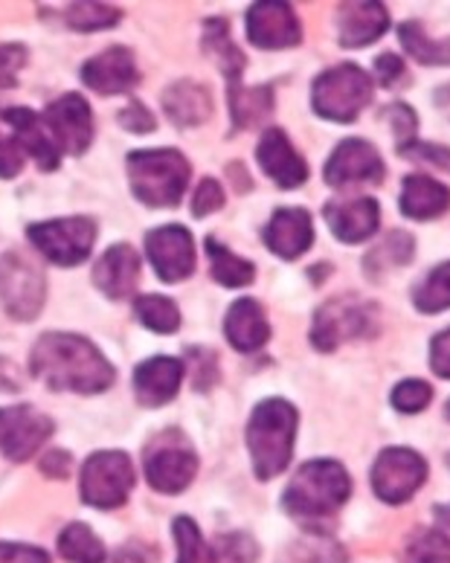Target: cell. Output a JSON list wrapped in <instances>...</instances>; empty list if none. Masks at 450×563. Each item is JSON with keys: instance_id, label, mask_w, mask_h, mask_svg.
<instances>
[{"instance_id": "1", "label": "cell", "mask_w": 450, "mask_h": 563, "mask_svg": "<svg viewBox=\"0 0 450 563\" xmlns=\"http://www.w3.org/2000/svg\"><path fill=\"white\" fill-rule=\"evenodd\" d=\"M33 375L58 393H102L117 372L90 340L79 334H44L33 349Z\"/></svg>"}, {"instance_id": "2", "label": "cell", "mask_w": 450, "mask_h": 563, "mask_svg": "<svg viewBox=\"0 0 450 563\" xmlns=\"http://www.w3.org/2000/svg\"><path fill=\"white\" fill-rule=\"evenodd\" d=\"M349 497H352V479L347 467L334 459H314L294 474L285 488L282 506L297 520L320 523L326 517L338 515Z\"/></svg>"}, {"instance_id": "3", "label": "cell", "mask_w": 450, "mask_h": 563, "mask_svg": "<svg viewBox=\"0 0 450 563\" xmlns=\"http://www.w3.org/2000/svg\"><path fill=\"white\" fill-rule=\"evenodd\" d=\"M297 435V410L282 398H267L253 410L248 424V448L253 456V474L274 479L288 467Z\"/></svg>"}, {"instance_id": "4", "label": "cell", "mask_w": 450, "mask_h": 563, "mask_svg": "<svg viewBox=\"0 0 450 563\" xmlns=\"http://www.w3.org/2000/svg\"><path fill=\"white\" fill-rule=\"evenodd\" d=\"M131 189L149 207H175L189 184V161L175 148L129 154Z\"/></svg>"}, {"instance_id": "5", "label": "cell", "mask_w": 450, "mask_h": 563, "mask_svg": "<svg viewBox=\"0 0 450 563\" xmlns=\"http://www.w3.org/2000/svg\"><path fill=\"white\" fill-rule=\"evenodd\" d=\"M372 76L358 65H338L326 70L314 81L311 102L314 111L329 122H354L372 102Z\"/></svg>"}, {"instance_id": "6", "label": "cell", "mask_w": 450, "mask_h": 563, "mask_svg": "<svg viewBox=\"0 0 450 563\" xmlns=\"http://www.w3.org/2000/svg\"><path fill=\"white\" fill-rule=\"evenodd\" d=\"M378 329V311L358 297H338L317 311L311 325V343L320 352H334L340 343L370 338Z\"/></svg>"}, {"instance_id": "7", "label": "cell", "mask_w": 450, "mask_h": 563, "mask_svg": "<svg viewBox=\"0 0 450 563\" xmlns=\"http://www.w3.org/2000/svg\"><path fill=\"white\" fill-rule=\"evenodd\" d=\"M145 479L154 492L161 494H180L193 485L198 474V459L193 448L177 430H166L145 448Z\"/></svg>"}, {"instance_id": "8", "label": "cell", "mask_w": 450, "mask_h": 563, "mask_svg": "<svg viewBox=\"0 0 450 563\" xmlns=\"http://www.w3.org/2000/svg\"><path fill=\"white\" fill-rule=\"evenodd\" d=\"M47 299V279L41 267L21 253L0 256V302L12 320H35Z\"/></svg>"}, {"instance_id": "9", "label": "cell", "mask_w": 450, "mask_h": 563, "mask_svg": "<svg viewBox=\"0 0 450 563\" xmlns=\"http://www.w3.org/2000/svg\"><path fill=\"white\" fill-rule=\"evenodd\" d=\"M134 479V465L122 451L94 453L81 471V499L94 508H117L129 499Z\"/></svg>"}, {"instance_id": "10", "label": "cell", "mask_w": 450, "mask_h": 563, "mask_svg": "<svg viewBox=\"0 0 450 563\" xmlns=\"http://www.w3.org/2000/svg\"><path fill=\"white\" fill-rule=\"evenodd\" d=\"M30 242L53 265H81L90 256L94 242H97V224L85 216L58 218V221H47V224H33L30 227Z\"/></svg>"}, {"instance_id": "11", "label": "cell", "mask_w": 450, "mask_h": 563, "mask_svg": "<svg viewBox=\"0 0 450 563\" xmlns=\"http://www.w3.org/2000/svg\"><path fill=\"white\" fill-rule=\"evenodd\" d=\"M427 462L410 448H386L372 465V492L389 506L410 503L413 494L425 485Z\"/></svg>"}, {"instance_id": "12", "label": "cell", "mask_w": 450, "mask_h": 563, "mask_svg": "<svg viewBox=\"0 0 450 563\" xmlns=\"http://www.w3.org/2000/svg\"><path fill=\"white\" fill-rule=\"evenodd\" d=\"M53 435V421L35 407L0 410V453L12 462H26Z\"/></svg>"}, {"instance_id": "13", "label": "cell", "mask_w": 450, "mask_h": 563, "mask_svg": "<svg viewBox=\"0 0 450 563\" xmlns=\"http://www.w3.org/2000/svg\"><path fill=\"white\" fill-rule=\"evenodd\" d=\"M44 125L53 134L56 148L67 154H85L94 140V113L79 93H65L56 102H50Z\"/></svg>"}, {"instance_id": "14", "label": "cell", "mask_w": 450, "mask_h": 563, "mask_svg": "<svg viewBox=\"0 0 450 563\" xmlns=\"http://www.w3.org/2000/svg\"><path fill=\"white\" fill-rule=\"evenodd\" d=\"M145 253L163 282H184L195 271V244L184 227H157L145 235Z\"/></svg>"}, {"instance_id": "15", "label": "cell", "mask_w": 450, "mask_h": 563, "mask_svg": "<svg viewBox=\"0 0 450 563\" xmlns=\"http://www.w3.org/2000/svg\"><path fill=\"white\" fill-rule=\"evenodd\" d=\"M322 177L334 189L352 184H381L384 180V161L366 140H343L326 163Z\"/></svg>"}, {"instance_id": "16", "label": "cell", "mask_w": 450, "mask_h": 563, "mask_svg": "<svg viewBox=\"0 0 450 563\" xmlns=\"http://www.w3.org/2000/svg\"><path fill=\"white\" fill-rule=\"evenodd\" d=\"M248 38L259 49L297 47L303 26L290 3H253L248 12Z\"/></svg>"}, {"instance_id": "17", "label": "cell", "mask_w": 450, "mask_h": 563, "mask_svg": "<svg viewBox=\"0 0 450 563\" xmlns=\"http://www.w3.org/2000/svg\"><path fill=\"white\" fill-rule=\"evenodd\" d=\"M256 161L262 166L274 184H279L282 189H297L308 180V166L306 161L299 157V152L294 148V143L288 140V134L279 129H267L259 140Z\"/></svg>"}, {"instance_id": "18", "label": "cell", "mask_w": 450, "mask_h": 563, "mask_svg": "<svg viewBox=\"0 0 450 563\" xmlns=\"http://www.w3.org/2000/svg\"><path fill=\"white\" fill-rule=\"evenodd\" d=\"M326 221L340 242L361 244L378 233L381 207L375 198H366V195L340 198V201L326 203Z\"/></svg>"}, {"instance_id": "19", "label": "cell", "mask_w": 450, "mask_h": 563, "mask_svg": "<svg viewBox=\"0 0 450 563\" xmlns=\"http://www.w3.org/2000/svg\"><path fill=\"white\" fill-rule=\"evenodd\" d=\"M81 79H85L90 90H97L102 97H113V93L134 88L140 81L134 53L125 47L105 49V53L94 56L88 65L81 67Z\"/></svg>"}, {"instance_id": "20", "label": "cell", "mask_w": 450, "mask_h": 563, "mask_svg": "<svg viewBox=\"0 0 450 563\" xmlns=\"http://www.w3.org/2000/svg\"><path fill=\"white\" fill-rule=\"evenodd\" d=\"M140 279V253L131 244H117L94 267V285L105 297L125 299L134 294Z\"/></svg>"}, {"instance_id": "21", "label": "cell", "mask_w": 450, "mask_h": 563, "mask_svg": "<svg viewBox=\"0 0 450 563\" xmlns=\"http://www.w3.org/2000/svg\"><path fill=\"white\" fill-rule=\"evenodd\" d=\"M389 30V12L384 3H340L338 35L343 47H366Z\"/></svg>"}, {"instance_id": "22", "label": "cell", "mask_w": 450, "mask_h": 563, "mask_svg": "<svg viewBox=\"0 0 450 563\" xmlns=\"http://www.w3.org/2000/svg\"><path fill=\"white\" fill-rule=\"evenodd\" d=\"M180 380H184V363L177 357H152L140 363L134 372V393L145 407H161L175 398Z\"/></svg>"}, {"instance_id": "23", "label": "cell", "mask_w": 450, "mask_h": 563, "mask_svg": "<svg viewBox=\"0 0 450 563\" xmlns=\"http://www.w3.org/2000/svg\"><path fill=\"white\" fill-rule=\"evenodd\" d=\"M314 227L306 210H279L265 227V244L279 258H299L311 247Z\"/></svg>"}, {"instance_id": "24", "label": "cell", "mask_w": 450, "mask_h": 563, "mask_svg": "<svg viewBox=\"0 0 450 563\" xmlns=\"http://www.w3.org/2000/svg\"><path fill=\"white\" fill-rule=\"evenodd\" d=\"M3 120L9 122V129L15 131V143L30 152L39 161V166L44 172H53L58 169V148L50 137L47 125L35 117L30 108H9L3 113Z\"/></svg>"}, {"instance_id": "25", "label": "cell", "mask_w": 450, "mask_h": 563, "mask_svg": "<svg viewBox=\"0 0 450 563\" xmlns=\"http://www.w3.org/2000/svg\"><path fill=\"white\" fill-rule=\"evenodd\" d=\"M224 331L230 346L239 352H256L271 338V325L265 320V311L256 299H239L230 311H227Z\"/></svg>"}, {"instance_id": "26", "label": "cell", "mask_w": 450, "mask_h": 563, "mask_svg": "<svg viewBox=\"0 0 450 563\" xmlns=\"http://www.w3.org/2000/svg\"><path fill=\"white\" fill-rule=\"evenodd\" d=\"M402 212L413 221H430L448 212L450 192L448 186L427 175H410L402 186V201H398Z\"/></svg>"}, {"instance_id": "27", "label": "cell", "mask_w": 450, "mask_h": 563, "mask_svg": "<svg viewBox=\"0 0 450 563\" xmlns=\"http://www.w3.org/2000/svg\"><path fill=\"white\" fill-rule=\"evenodd\" d=\"M163 111L175 125H201L212 113V99L198 81H175L163 93Z\"/></svg>"}, {"instance_id": "28", "label": "cell", "mask_w": 450, "mask_h": 563, "mask_svg": "<svg viewBox=\"0 0 450 563\" xmlns=\"http://www.w3.org/2000/svg\"><path fill=\"white\" fill-rule=\"evenodd\" d=\"M274 111V88L259 85V88H244L242 81L230 85V117L235 129H253L265 122Z\"/></svg>"}, {"instance_id": "29", "label": "cell", "mask_w": 450, "mask_h": 563, "mask_svg": "<svg viewBox=\"0 0 450 563\" xmlns=\"http://www.w3.org/2000/svg\"><path fill=\"white\" fill-rule=\"evenodd\" d=\"M413 250H416V244H413L410 233L395 230V233L384 235V239L366 253V276L378 279V276H384L386 271H393V267L410 265Z\"/></svg>"}, {"instance_id": "30", "label": "cell", "mask_w": 450, "mask_h": 563, "mask_svg": "<svg viewBox=\"0 0 450 563\" xmlns=\"http://www.w3.org/2000/svg\"><path fill=\"white\" fill-rule=\"evenodd\" d=\"M398 38H402V47L416 58L418 65L450 67V41L430 38L425 26L416 24V21H407V24L398 26Z\"/></svg>"}, {"instance_id": "31", "label": "cell", "mask_w": 450, "mask_h": 563, "mask_svg": "<svg viewBox=\"0 0 450 563\" xmlns=\"http://www.w3.org/2000/svg\"><path fill=\"white\" fill-rule=\"evenodd\" d=\"M204 47L207 53L218 62V67L224 70L227 85H235V81H242V70H244V56L239 53L230 35H227V24L224 21H209L207 30H204Z\"/></svg>"}, {"instance_id": "32", "label": "cell", "mask_w": 450, "mask_h": 563, "mask_svg": "<svg viewBox=\"0 0 450 563\" xmlns=\"http://www.w3.org/2000/svg\"><path fill=\"white\" fill-rule=\"evenodd\" d=\"M207 253L212 262V276L221 282L224 288H244L256 279V267L244 262L242 256H235L224 244H218V239H207Z\"/></svg>"}, {"instance_id": "33", "label": "cell", "mask_w": 450, "mask_h": 563, "mask_svg": "<svg viewBox=\"0 0 450 563\" xmlns=\"http://www.w3.org/2000/svg\"><path fill=\"white\" fill-rule=\"evenodd\" d=\"M58 552L70 563H102L105 547L85 523H70L58 538Z\"/></svg>"}, {"instance_id": "34", "label": "cell", "mask_w": 450, "mask_h": 563, "mask_svg": "<svg viewBox=\"0 0 450 563\" xmlns=\"http://www.w3.org/2000/svg\"><path fill=\"white\" fill-rule=\"evenodd\" d=\"M413 302L421 314H439L450 308V262L433 267L425 282L413 290Z\"/></svg>"}, {"instance_id": "35", "label": "cell", "mask_w": 450, "mask_h": 563, "mask_svg": "<svg viewBox=\"0 0 450 563\" xmlns=\"http://www.w3.org/2000/svg\"><path fill=\"white\" fill-rule=\"evenodd\" d=\"M138 320L143 322L145 329L154 334H175L180 325V311L172 299L161 297V294H145L138 299Z\"/></svg>"}, {"instance_id": "36", "label": "cell", "mask_w": 450, "mask_h": 563, "mask_svg": "<svg viewBox=\"0 0 450 563\" xmlns=\"http://www.w3.org/2000/svg\"><path fill=\"white\" fill-rule=\"evenodd\" d=\"M402 563H450V543L436 529L413 531L404 543Z\"/></svg>"}, {"instance_id": "37", "label": "cell", "mask_w": 450, "mask_h": 563, "mask_svg": "<svg viewBox=\"0 0 450 563\" xmlns=\"http://www.w3.org/2000/svg\"><path fill=\"white\" fill-rule=\"evenodd\" d=\"M175 540H177V563H218L216 549L207 547L198 526L189 517L175 520Z\"/></svg>"}, {"instance_id": "38", "label": "cell", "mask_w": 450, "mask_h": 563, "mask_svg": "<svg viewBox=\"0 0 450 563\" xmlns=\"http://www.w3.org/2000/svg\"><path fill=\"white\" fill-rule=\"evenodd\" d=\"M120 9L108 7V3H70L65 12V21L79 30V33H97V30H108L120 21Z\"/></svg>"}, {"instance_id": "39", "label": "cell", "mask_w": 450, "mask_h": 563, "mask_svg": "<svg viewBox=\"0 0 450 563\" xmlns=\"http://www.w3.org/2000/svg\"><path fill=\"white\" fill-rule=\"evenodd\" d=\"M430 401H433V389L425 380H402L393 389V407L398 412H407V416L421 412Z\"/></svg>"}, {"instance_id": "40", "label": "cell", "mask_w": 450, "mask_h": 563, "mask_svg": "<svg viewBox=\"0 0 450 563\" xmlns=\"http://www.w3.org/2000/svg\"><path fill=\"white\" fill-rule=\"evenodd\" d=\"M218 563H256L259 547L256 540L248 538V534H227L218 543Z\"/></svg>"}, {"instance_id": "41", "label": "cell", "mask_w": 450, "mask_h": 563, "mask_svg": "<svg viewBox=\"0 0 450 563\" xmlns=\"http://www.w3.org/2000/svg\"><path fill=\"white\" fill-rule=\"evenodd\" d=\"M26 65V47L21 44H3L0 47V88H15L18 73Z\"/></svg>"}, {"instance_id": "42", "label": "cell", "mask_w": 450, "mask_h": 563, "mask_svg": "<svg viewBox=\"0 0 450 563\" xmlns=\"http://www.w3.org/2000/svg\"><path fill=\"white\" fill-rule=\"evenodd\" d=\"M299 561L303 563H347V552L338 547V543H331L326 538L308 540L299 549Z\"/></svg>"}, {"instance_id": "43", "label": "cell", "mask_w": 450, "mask_h": 563, "mask_svg": "<svg viewBox=\"0 0 450 563\" xmlns=\"http://www.w3.org/2000/svg\"><path fill=\"white\" fill-rule=\"evenodd\" d=\"M224 207V189H221V184L218 180H201V186H198V192H195L193 198V212L195 218H207L212 216V212H218Z\"/></svg>"}, {"instance_id": "44", "label": "cell", "mask_w": 450, "mask_h": 563, "mask_svg": "<svg viewBox=\"0 0 450 563\" xmlns=\"http://www.w3.org/2000/svg\"><path fill=\"white\" fill-rule=\"evenodd\" d=\"M386 113L393 117V131L395 137H398V148H404V145H410L413 137H416V129H418V120L416 113H413V108L402 106V102H395V106L386 108Z\"/></svg>"}, {"instance_id": "45", "label": "cell", "mask_w": 450, "mask_h": 563, "mask_svg": "<svg viewBox=\"0 0 450 563\" xmlns=\"http://www.w3.org/2000/svg\"><path fill=\"white\" fill-rule=\"evenodd\" d=\"M404 157H416V161H430L433 166H442V169L450 172V148L448 145H433V143H418L413 140L410 145L398 148Z\"/></svg>"}, {"instance_id": "46", "label": "cell", "mask_w": 450, "mask_h": 563, "mask_svg": "<svg viewBox=\"0 0 450 563\" xmlns=\"http://www.w3.org/2000/svg\"><path fill=\"white\" fill-rule=\"evenodd\" d=\"M375 76L384 88H395V85H402L407 70H404V62L395 53H381L375 58Z\"/></svg>"}, {"instance_id": "47", "label": "cell", "mask_w": 450, "mask_h": 563, "mask_svg": "<svg viewBox=\"0 0 450 563\" xmlns=\"http://www.w3.org/2000/svg\"><path fill=\"white\" fill-rule=\"evenodd\" d=\"M0 563H50V555L39 547L0 543Z\"/></svg>"}, {"instance_id": "48", "label": "cell", "mask_w": 450, "mask_h": 563, "mask_svg": "<svg viewBox=\"0 0 450 563\" xmlns=\"http://www.w3.org/2000/svg\"><path fill=\"white\" fill-rule=\"evenodd\" d=\"M24 169V148L0 134V177H15Z\"/></svg>"}, {"instance_id": "49", "label": "cell", "mask_w": 450, "mask_h": 563, "mask_svg": "<svg viewBox=\"0 0 450 563\" xmlns=\"http://www.w3.org/2000/svg\"><path fill=\"white\" fill-rule=\"evenodd\" d=\"M189 357H193V361H198V369L193 372L195 389L212 387V384H216V378H218L216 354H212V352H198V349H195V352L189 354Z\"/></svg>"}, {"instance_id": "50", "label": "cell", "mask_w": 450, "mask_h": 563, "mask_svg": "<svg viewBox=\"0 0 450 563\" xmlns=\"http://www.w3.org/2000/svg\"><path fill=\"white\" fill-rule=\"evenodd\" d=\"M430 366H433L436 375L450 380V329L436 334L433 343H430Z\"/></svg>"}, {"instance_id": "51", "label": "cell", "mask_w": 450, "mask_h": 563, "mask_svg": "<svg viewBox=\"0 0 450 563\" xmlns=\"http://www.w3.org/2000/svg\"><path fill=\"white\" fill-rule=\"evenodd\" d=\"M120 122H122V129L138 131V134H149V131H154V117L145 111L140 102H129V108L120 111Z\"/></svg>"}, {"instance_id": "52", "label": "cell", "mask_w": 450, "mask_h": 563, "mask_svg": "<svg viewBox=\"0 0 450 563\" xmlns=\"http://www.w3.org/2000/svg\"><path fill=\"white\" fill-rule=\"evenodd\" d=\"M70 465L73 459L67 451H50L47 456L41 459V471L47 476H53V479H65V476L70 474Z\"/></svg>"}, {"instance_id": "53", "label": "cell", "mask_w": 450, "mask_h": 563, "mask_svg": "<svg viewBox=\"0 0 450 563\" xmlns=\"http://www.w3.org/2000/svg\"><path fill=\"white\" fill-rule=\"evenodd\" d=\"M433 511H436V531H439V534L450 543V503L448 506H436Z\"/></svg>"}, {"instance_id": "54", "label": "cell", "mask_w": 450, "mask_h": 563, "mask_svg": "<svg viewBox=\"0 0 450 563\" xmlns=\"http://www.w3.org/2000/svg\"><path fill=\"white\" fill-rule=\"evenodd\" d=\"M9 369H12V363L0 357V393H15V389H21V384L9 380V375H7Z\"/></svg>"}, {"instance_id": "55", "label": "cell", "mask_w": 450, "mask_h": 563, "mask_svg": "<svg viewBox=\"0 0 450 563\" xmlns=\"http://www.w3.org/2000/svg\"><path fill=\"white\" fill-rule=\"evenodd\" d=\"M436 108L444 113L450 120V85H444V88L436 90Z\"/></svg>"}, {"instance_id": "56", "label": "cell", "mask_w": 450, "mask_h": 563, "mask_svg": "<svg viewBox=\"0 0 450 563\" xmlns=\"http://www.w3.org/2000/svg\"><path fill=\"white\" fill-rule=\"evenodd\" d=\"M448 419H450V401H448Z\"/></svg>"}, {"instance_id": "57", "label": "cell", "mask_w": 450, "mask_h": 563, "mask_svg": "<svg viewBox=\"0 0 450 563\" xmlns=\"http://www.w3.org/2000/svg\"><path fill=\"white\" fill-rule=\"evenodd\" d=\"M448 465H450V456H448Z\"/></svg>"}]
</instances>
